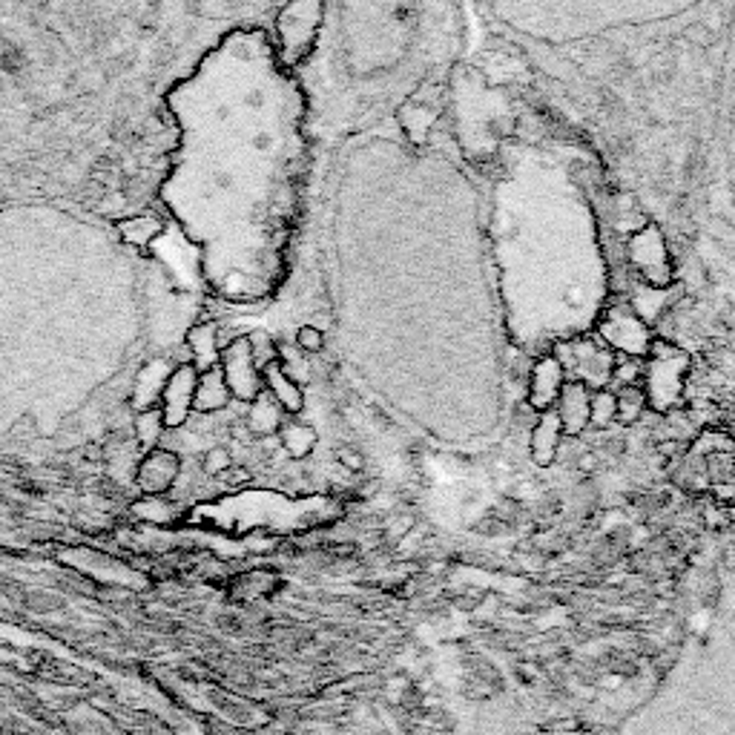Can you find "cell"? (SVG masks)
Here are the masks:
<instances>
[{
    "label": "cell",
    "mask_w": 735,
    "mask_h": 735,
    "mask_svg": "<svg viewBox=\"0 0 735 735\" xmlns=\"http://www.w3.org/2000/svg\"><path fill=\"white\" fill-rule=\"evenodd\" d=\"M201 468H204V474H210V477H224L227 471L233 468V454H230V448H224V446L207 448L204 457H201Z\"/></svg>",
    "instance_id": "d4e9b609"
},
{
    "label": "cell",
    "mask_w": 735,
    "mask_h": 735,
    "mask_svg": "<svg viewBox=\"0 0 735 735\" xmlns=\"http://www.w3.org/2000/svg\"><path fill=\"white\" fill-rule=\"evenodd\" d=\"M161 230H164V224H161L155 216H129L124 221H118V236L124 244H129V248H150V244L161 236Z\"/></svg>",
    "instance_id": "e0dca14e"
},
{
    "label": "cell",
    "mask_w": 735,
    "mask_h": 735,
    "mask_svg": "<svg viewBox=\"0 0 735 735\" xmlns=\"http://www.w3.org/2000/svg\"><path fill=\"white\" fill-rule=\"evenodd\" d=\"M230 399H233V394H230V388H227L224 373H221L219 365L199 373V382H195V397H193V411H199V414H216V411H224V408L230 405Z\"/></svg>",
    "instance_id": "4fadbf2b"
},
{
    "label": "cell",
    "mask_w": 735,
    "mask_h": 735,
    "mask_svg": "<svg viewBox=\"0 0 735 735\" xmlns=\"http://www.w3.org/2000/svg\"><path fill=\"white\" fill-rule=\"evenodd\" d=\"M178 503L167 500V497H144L141 503L133 505V514L138 520H146V523H153V526H167V523H173L178 517V509H175Z\"/></svg>",
    "instance_id": "44dd1931"
},
{
    "label": "cell",
    "mask_w": 735,
    "mask_h": 735,
    "mask_svg": "<svg viewBox=\"0 0 735 735\" xmlns=\"http://www.w3.org/2000/svg\"><path fill=\"white\" fill-rule=\"evenodd\" d=\"M629 256H632V265L641 270V276L655 290H663V287L672 285V267H669L666 241H663L658 227L649 224L644 230L635 233L629 241Z\"/></svg>",
    "instance_id": "8992f818"
},
{
    "label": "cell",
    "mask_w": 735,
    "mask_h": 735,
    "mask_svg": "<svg viewBox=\"0 0 735 735\" xmlns=\"http://www.w3.org/2000/svg\"><path fill=\"white\" fill-rule=\"evenodd\" d=\"M178 474H182V457L170 448L155 446L138 460L133 483L138 485L144 497H164L178 480Z\"/></svg>",
    "instance_id": "ba28073f"
},
{
    "label": "cell",
    "mask_w": 735,
    "mask_h": 735,
    "mask_svg": "<svg viewBox=\"0 0 735 735\" xmlns=\"http://www.w3.org/2000/svg\"><path fill=\"white\" fill-rule=\"evenodd\" d=\"M551 356L560 362L566 377H571L569 382H580L589 391H603L612 382L615 353L595 336H578L571 342H563L554 348Z\"/></svg>",
    "instance_id": "7a4b0ae2"
},
{
    "label": "cell",
    "mask_w": 735,
    "mask_h": 735,
    "mask_svg": "<svg viewBox=\"0 0 735 735\" xmlns=\"http://www.w3.org/2000/svg\"><path fill=\"white\" fill-rule=\"evenodd\" d=\"M248 339H250V353H253V362H256L259 371H265L270 362H276V359H279V345H273V339L267 333L256 331Z\"/></svg>",
    "instance_id": "cb8c5ba5"
},
{
    "label": "cell",
    "mask_w": 735,
    "mask_h": 735,
    "mask_svg": "<svg viewBox=\"0 0 735 735\" xmlns=\"http://www.w3.org/2000/svg\"><path fill=\"white\" fill-rule=\"evenodd\" d=\"M589 408H592V391L580 382L566 380L558 402H554V411L560 417L566 437H578L586 431V426H589Z\"/></svg>",
    "instance_id": "30bf717a"
},
{
    "label": "cell",
    "mask_w": 735,
    "mask_h": 735,
    "mask_svg": "<svg viewBox=\"0 0 735 735\" xmlns=\"http://www.w3.org/2000/svg\"><path fill=\"white\" fill-rule=\"evenodd\" d=\"M597 333L609 351H620L629 359H641L652 348L649 322L638 316V310L626 302L612 305L597 322Z\"/></svg>",
    "instance_id": "3957f363"
},
{
    "label": "cell",
    "mask_w": 735,
    "mask_h": 735,
    "mask_svg": "<svg viewBox=\"0 0 735 735\" xmlns=\"http://www.w3.org/2000/svg\"><path fill=\"white\" fill-rule=\"evenodd\" d=\"M617 419V397L612 388L592 391V408H589V426L592 428H609Z\"/></svg>",
    "instance_id": "7402d4cb"
},
{
    "label": "cell",
    "mask_w": 735,
    "mask_h": 735,
    "mask_svg": "<svg viewBox=\"0 0 735 735\" xmlns=\"http://www.w3.org/2000/svg\"><path fill=\"white\" fill-rule=\"evenodd\" d=\"M336 463L342 465V468H348V471H362L365 468V457H362V451H356V448H351V446H339L336 448Z\"/></svg>",
    "instance_id": "4316f807"
},
{
    "label": "cell",
    "mask_w": 735,
    "mask_h": 735,
    "mask_svg": "<svg viewBox=\"0 0 735 735\" xmlns=\"http://www.w3.org/2000/svg\"><path fill=\"white\" fill-rule=\"evenodd\" d=\"M219 368L224 373V382H227V388H230L233 399L253 402L261 394V391H265V388H261V371L253 362L250 339L248 336H239V339L230 342V345L221 348Z\"/></svg>",
    "instance_id": "5b68a950"
},
{
    "label": "cell",
    "mask_w": 735,
    "mask_h": 735,
    "mask_svg": "<svg viewBox=\"0 0 735 735\" xmlns=\"http://www.w3.org/2000/svg\"><path fill=\"white\" fill-rule=\"evenodd\" d=\"M164 417H161L158 408H144V411L135 414L133 419V437H135V446H146V448H155V443L164 434Z\"/></svg>",
    "instance_id": "ffe728a7"
},
{
    "label": "cell",
    "mask_w": 735,
    "mask_h": 735,
    "mask_svg": "<svg viewBox=\"0 0 735 735\" xmlns=\"http://www.w3.org/2000/svg\"><path fill=\"white\" fill-rule=\"evenodd\" d=\"M187 348H190V356H193V368L195 371H210L219 365V356H221V345H219V328L216 322H199L193 325L187 331Z\"/></svg>",
    "instance_id": "5bb4252c"
},
{
    "label": "cell",
    "mask_w": 735,
    "mask_h": 735,
    "mask_svg": "<svg viewBox=\"0 0 735 735\" xmlns=\"http://www.w3.org/2000/svg\"><path fill=\"white\" fill-rule=\"evenodd\" d=\"M322 3H293L282 9L279 14V41H282V55L287 63H299L310 49H314L319 21H322Z\"/></svg>",
    "instance_id": "277c9868"
},
{
    "label": "cell",
    "mask_w": 735,
    "mask_h": 735,
    "mask_svg": "<svg viewBox=\"0 0 735 735\" xmlns=\"http://www.w3.org/2000/svg\"><path fill=\"white\" fill-rule=\"evenodd\" d=\"M560 439H563V426H560V417L558 411H543L537 414V422L531 428V437H529V451H531V460L546 468L558 460V451H560Z\"/></svg>",
    "instance_id": "8fae6325"
},
{
    "label": "cell",
    "mask_w": 735,
    "mask_h": 735,
    "mask_svg": "<svg viewBox=\"0 0 735 735\" xmlns=\"http://www.w3.org/2000/svg\"><path fill=\"white\" fill-rule=\"evenodd\" d=\"M563 385H566V373H563L560 362L551 353L540 356L534 362L531 373H529V391H526L529 408H534L537 414L551 411L554 402H558V397H560Z\"/></svg>",
    "instance_id": "9c48e42d"
},
{
    "label": "cell",
    "mask_w": 735,
    "mask_h": 735,
    "mask_svg": "<svg viewBox=\"0 0 735 735\" xmlns=\"http://www.w3.org/2000/svg\"><path fill=\"white\" fill-rule=\"evenodd\" d=\"M285 411L279 408V402H276L267 391H261V394L250 402V414H248V428L250 434L256 437H273V434H279L282 426H285Z\"/></svg>",
    "instance_id": "9a60e30c"
},
{
    "label": "cell",
    "mask_w": 735,
    "mask_h": 735,
    "mask_svg": "<svg viewBox=\"0 0 735 735\" xmlns=\"http://www.w3.org/2000/svg\"><path fill=\"white\" fill-rule=\"evenodd\" d=\"M279 580L273 571H241L230 580V595L239 600H253V597H265L270 595Z\"/></svg>",
    "instance_id": "d6986e66"
},
{
    "label": "cell",
    "mask_w": 735,
    "mask_h": 735,
    "mask_svg": "<svg viewBox=\"0 0 735 735\" xmlns=\"http://www.w3.org/2000/svg\"><path fill=\"white\" fill-rule=\"evenodd\" d=\"M261 388H265L267 394L276 402H279V408H282L285 414H302V408H305V391H302V385H296L282 371L279 359H276V362H270L265 371H261Z\"/></svg>",
    "instance_id": "7c38bea8"
},
{
    "label": "cell",
    "mask_w": 735,
    "mask_h": 735,
    "mask_svg": "<svg viewBox=\"0 0 735 735\" xmlns=\"http://www.w3.org/2000/svg\"><path fill=\"white\" fill-rule=\"evenodd\" d=\"M195 382H199V371L190 362L170 371V377H167L164 388H161V397H158V411L164 417L167 428H182L187 422V417L193 411Z\"/></svg>",
    "instance_id": "52a82bcc"
},
{
    "label": "cell",
    "mask_w": 735,
    "mask_h": 735,
    "mask_svg": "<svg viewBox=\"0 0 735 735\" xmlns=\"http://www.w3.org/2000/svg\"><path fill=\"white\" fill-rule=\"evenodd\" d=\"M325 348V333L316 325H302L296 331V351L299 353H322Z\"/></svg>",
    "instance_id": "484cf974"
},
{
    "label": "cell",
    "mask_w": 735,
    "mask_h": 735,
    "mask_svg": "<svg viewBox=\"0 0 735 735\" xmlns=\"http://www.w3.org/2000/svg\"><path fill=\"white\" fill-rule=\"evenodd\" d=\"M12 434H14V437H18V434H23L26 439L38 437V419L32 417V414H23V417H21V419L12 426Z\"/></svg>",
    "instance_id": "83f0119b"
},
{
    "label": "cell",
    "mask_w": 735,
    "mask_h": 735,
    "mask_svg": "<svg viewBox=\"0 0 735 735\" xmlns=\"http://www.w3.org/2000/svg\"><path fill=\"white\" fill-rule=\"evenodd\" d=\"M690 373V353L669 345V342H652L646 353V371H644V394L646 405L669 411L683 391V377Z\"/></svg>",
    "instance_id": "6da1fadb"
},
{
    "label": "cell",
    "mask_w": 735,
    "mask_h": 735,
    "mask_svg": "<svg viewBox=\"0 0 735 735\" xmlns=\"http://www.w3.org/2000/svg\"><path fill=\"white\" fill-rule=\"evenodd\" d=\"M615 397H617V422L629 426V422H635L644 414V408H646L644 388H638V385L620 388V391H615Z\"/></svg>",
    "instance_id": "603a6c76"
},
{
    "label": "cell",
    "mask_w": 735,
    "mask_h": 735,
    "mask_svg": "<svg viewBox=\"0 0 735 735\" xmlns=\"http://www.w3.org/2000/svg\"><path fill=\"white\" fill-rule=\"evenodd\" d=\"M276 437H279V446L293 457V460H305V457H310V454H314V448H316V431H314V426L299 422V419L285 422L282 431L276 434Z\"/></svg>",
    "instance_id": "ac0fdd59"
},
{
    "label": "cell",
    "mask_w": 735,
    "mask_h": 735,
    "mask_svg": "<svg viewBox=\"0 0 735 735\" xmlns=\"http://www.w3.org/2000/svg\"><path fill=\"white\" fill-rule=\"evenodd\" d=\"M434 121H437V109L428 107L426 101H417L414 98V101H405L399 107V127L414 144H422L428 138Z\"/></svg>",
    "instance_id": "2e32d148"
}]
</instances>
